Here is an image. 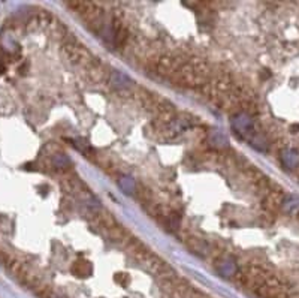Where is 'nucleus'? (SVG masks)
Returning a JSON list of instances; mask_svg holds the SVG:
<instances>
[{
    "label": "nucleus",
    "mask_w": 299,
    "mask_h": 298,
    "mask_svg": "<svg viewBox=\"0 0 299 298\" xmlns=\"http://www.w3.org/2000/svg\"><path fill=\"white\" fill-rule=\"evenodd\" d=\"M213 75L211 66L201 60V59H192L190 62L184 63L173 75L171 77L172 84L178 87H187V88H202L210 81Z\"/></svg>",
    "instance_id": "nucleus-1"
},
{
    "label": "nucleus",
    "mask_w": 299,
    "mask_h": 298,
    "mask_svg": "<svg viewBox=\"0 0 299 298\" xmlns=\"http://www.w3.org/2000/svg\"><path fill=\"white\" fill-rule=\"evenodd\" d=\"M269 276H271V274H268L262 267L249 265V267H244L243 270H240V271L235 274V282H236L241 288L255 292L257 288H259Z\"/></svg>",
    "instance_id": "nucleus-2"
},
{
    "label": "nucleus",
    "mask_w": 299,
    "mask_h": 298,
    "mask_svg": "<svg viewBox=\"0 0 299 298\" xmlns=\"http://www.w3.org/2000/svg\"><path fill=\"white\" fill-rule=\"evenodd\" d=\"M139 265H142L148 273L154 274V276H159L160 279L166 280V279H173L176 277V273L173 271V268L169 267L160 256H157L156 254H153L151 251L144 255L139 261H138Z\"/></svg>",
    "instance_id": "nucleus-3"
},
{
    "label": "nucleus",
    "mask_w": 299,
    "mask_h": 298,
    "mask_svg": "<svg viewBox=\"0 0 299 298\" xmlns=\"http://www.w3.org/2000/svg\"><path fill=\"white\" fill-rule=\"evenodd\" d=\"M62 53L71 63H75V65L87 68V69L97 62L96 57L87 49L84 45H80L77 42L65 43L62 48Z\"/></svg>",
    "instance_id": "nucleus-4"
},
{
    "label": "nucleus",
    "mask_w": 299,
    "mask_h": 298,
    "mask_svg": "<svg viewBox=\"0 0 299 298\" xmlns=\"http://www.w3.org/2000/svg\"><path fill=\"white\" fill-rule=\"evenodd\" d=\"M255 294L259 298H289L284 283L272 274L257 288Z\"/></svg>",
    "instance_id": "nucleus-5"
},
{
    "label": "nucleus",
    "mask_w": 299,
    "mask_h": 298,
    "mask_svg": "<svg viewBox=\"0 0 299 298\" xmlns=\"http://www.w3.org/2000/svg\"><path fill=\"white\" fill-rule=\"evenodd\" d=\"M184 65V62L178 57V56H172V54H166V56H160L156 60L154 65V71L156 74H159L160 77H168L171 78L172 75Z\"/></svg>",
    "instance_id": "nucleus-6"
},
{
    "label": "nucleus",
    "mask_w": 299,
    "mask_h": 298,
    "mask_svg": "<svg viewBox=\"0 0 299 298\" xmlns=\"http://www.w3.org/2000/svg\"><path fill=\"white\" fill-rule=\"evenodd\" d=\"M284 201H286V196L281 190H274V189H269L266 193H265V198H263V209L268 212V213L274 214L277 213L283 206H284Z\"/></svg>",
    "instance_id": "nucleus-7"
},
{
    "label": "nucleus",
    "mask_w": 299,
    "mask_h": 298,
    "mask_svg": "<svg viewBox=\"0 0 299 298\" xmlns=\"http://www.w3.org/2000/svg\"><path fill=\"white\" fill-rule=\"evenodd\" d=\"M108 237L111 238V241L117 243V244H122V246H128V243L130 241L132 235L126 228H123L122 225H117L115 228L106 231Z\"/></svg>",
    "instance_id": "nucleus-8"
},
{
    "label": "nucleus",
    "mask_w": 299,
    "mask_h": 298,
    "mask_svg": "<svg viewBox=\"0 0 299 298\" xmlns=\"http://www.w3.org/2000/svg\"><path fill=\"white\" fill-rule=\"evenodd\" d=\"M71 271L77 276V277H88L93 274V265L90 261L87 259H78L72 264Z\"/></svg>",
    "instance_id": "nucleus-9"
},
{
    "label": "nucleus",
    "mask_w": 299,
    "mask_h": 298,
    "mask_svg": "<svg viewBox=\"0 0 299 298\" xmlns=\"http://www.w3.org/2000/svg\"><path fill=\"white\" fill-rule=\"evenodd\" d=\"M96 219H97L99 225L102 228H105L106 231H109V229H112V228H115L118 225V222L115 220V217L109 213V212H100V213L97 214Z\"/></svg>",
    "instance_id": "nucleus-10"
},
{
    "label": "nucleus",
    "mask_w": 299,
    "mask_h": 298,
    "mask_svg": "<svg viewBox=\"0 0 299 298\" xmlns=\"http://www.w3.org/2000/svg\"><path fill=\"white\" fill-rule=\"evenodd\" d=\"M186 244H187V247L189 249H192V252H195V254H204L205 251H207V244L201 240V238H196V237H190L187 241H186Z\"/></svg>",
    "instance_id": "nucleus-11"
},
{
    "label": "nucleus",
    "mask_w": 299,
    "mask_h": 298,
    "mask_svg": "<svg viewBox=\"0 0 299 298\" xmlns=\"http://www.w3.org/2000/svg\"><path fill=\"white\" fill-rule=\"evenodd\" d=\"M129 280V276L126 273H117L115 274V282H118V283H122V285H126Z\"/></svg>",
    "instance_id": "nucleus-12"
},
{
    "label": "nucleus",
    "mask_w": 299,
    "mask_h": 298,
    "mask_svg": "<svg viewBox=\"0 0 299 298\" xmlns=\"http://www.w3.org/2000/svg\"><path fill=\"white\" fill-rule=\"evenodd\" d=\"M298 220H299V212H298Z\"/></svg>",
    "instance_id": "nucleus-13"
}]
</instances>
